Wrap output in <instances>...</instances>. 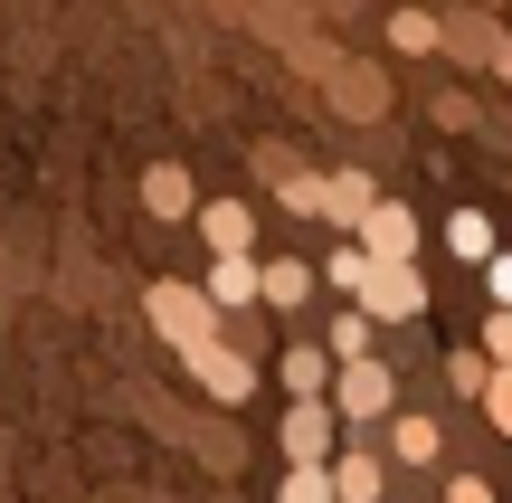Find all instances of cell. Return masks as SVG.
<instances>
[{
    "label": "cell",
    "mask_w": 512,
    "mask_h": 503,
    "mask_svg": "<svg viewBox=\"0 0 512 503\" xmlns=\"http://www.w3.org/2000/svg\"><path fill=\"white\" fill-rule=\"evenodd\" d=\"M484 418H494V437H512V361H494V371H484Z\"/></svg>",
    "instance_id": "obj_20"
},
{
    "label": "cell",
    "mask_w": 512,
    "mask_h": 503,
    "mask_svg": "<svg viewBox=\"0 0 512 503\" xmlns=\"http://www.w3.org/2000/svg\"><path fill=\"white\" fill-rule=\"evenodd\" d=\"M370 200H380V190H370V171H323V219H332V228H361Z\"/></svg>",
    "instance_id": "obj_16"
},
{
    "label": "cell",
    "mask_w": 512,
    "mask_h": 503,
    "mask_svg": "<svg viewBox=\"0 0 512 503\" xmlns=\"http://www.w3.org/2000/svg\"><path fill=\"white\" fill-rule=\"evenodd\" d=\"M446 257L484 266V257H494V219H484V209H456V219H446Z\"/></svg>",
    "instance_id": "obj_17"
},
{
    "label": "cell",
    "mask_w": 512,
    "mask_h": 503,
    "mask_svg": "<svg viewBox=\"0 0 512 503\" xmlns=\"http://www.w3.org/2000/svg\"><path fill=\"white\" fill-rule=\"evenodd\" d=\"M389 456H399V466H437V456H446L437 418H418V409H389Z\"/></svg>",
    "instance_id": "obj_14"
},
{
    "label": "cell",
    "mask_w": 512,
    "mask_h": 503,
    "mask_svg": "<svg viewBox=\"0 0 512 503\" xmlns=\"http://www.w3.org/2000/svg\"><path fill=\"white\" fill-rule=\"evenodd\" d=\"M275 200H285L294 219H323V171H294L285 162V171H275Z\"/></svg>",
    "instance_id": "obj_19"
},
{
    "label": "cell",
    "mask_w": 512,
    "mask_h": 503,
    "mask_svg": "<svg viewBox=\"0 0 512 503\" xmlns=\"http://www.w3.org/2000/svg\"><path fill=\"white\" fill-rule=\"evenodd\" d=\"M275 503H332V475H323V466H285Z\"/></svg>",
    "instance_id": "obj_22"
},
{
    "label": "cell",
    "mask_w": 512,
    "mask_h": 503,
    "mask_svg": "<svg viewBox=\"0 0 512 503\" xmlns=\"http://www.w3.org/2000/svg\"><path fill=\"white\" fill-rule=\"evenodd\" d=\"M275 380H285V399H323L332 352H323V342H285V352H275Z\"/></svg>",
    "instance_id": "obj_13"
},
{
    "label": "cell",
    "mask_w": 512,
    "mask_h": 503,
    "mask_svg": "<svg viewBox=\"0 0 512 503\" xmlns=\"http://www.w3.org/2000/svg\"><path fill=\"white\" fill-rule=\"evenodd\" d=\"M351 247H361V257H418V209L370 200V209H361V228H351Z\"/></svg>",
    "instance_id": "obj_7"
},
{
    "label": "cell",
    "mask_w": 512,
    "mask_h": 503,
    "mask_svg": "<svg viewBox=\"0 0 512 503\" xmlns=\"http://www.w3.org/2000/svg\"><path fill=\"white\" fill-rule=\"evenodd\" d=\"M143 314H152V333H162L171 352H200V342H219V304H209L200 285H181V276H152Z\"/></svg>",
    "instance_id": "obj_2"
},
{
    "label": "cell",
    "mask_w": 512,
    "mask_h": 503,
    "mask_svg": "<svg viewBox=\"0 0 512 503\" xmlns=\"http://www.w3.org/2000/svg\"><path fill=\"white\" fill-rule=\"evenodd\" d=\"M370 333H380V323H370L361 304H351V314L332 323V342H323V352H332V361H361V352H370Z\"/></svg>",
    "instance_id": "obj_21"
},
{
    "label": "cell",
    "mask_w": 512,
    "mask_h": 503,
    "mask_svg": "<svg viewBox=\"0 0 512 503\" xmlns=\"http://www.w3.org/2000/svg\"><path fill=\"white\" fill-rule=\"evenodd\" d=\"M304 304H313L304 257H256V314H304Z\"/></svg>",
    "instance_id": "obj_9"
},
{
    "label": "cell",
    "mask_w": 512,
    "mask_h": 503,
    "mask_svg": "<svg viewBox=\"0 0 512 503\" xmlns=\"http://www.w3.org/2000/svg\"><path fill=\"white\" fill-rule=\"evenodd\" d=\"M190 228L209 238V257H256V209L247 200H200V209H190Z\"/></svg>",
    "instance_id": "obj_8"
},
{
    "label": "cell",
    "mask_w": 512,
    "mask_h": 503,
    "mask_svg": "<svg viewBox=\"0 0 512 503\" xmlns=\"http://www.w3.org/2000/svg\"><path fill=\"white\" fill-rule=\"evenodd\" d=\"M351 304H361L370 323H418V314H427V276H418V257H370V276L351 285Z\"/></svg>",
    "instance_id": "obj_3"
},
{
    "label": "cell",
    "mask_w": 512,
    "mask_h": 503,
    "mask_svg": "<svg viewBox=\"0 0 512 503\" xmlns=\"http://www.w3.org/2000/svg\"><path fill=\"white\" fill-rule=\"evenodd\" d=\"M437 124H446V133H475V124H484V114H475V105H465V95H437Z\"/></svg>",
    "instance_id": "obj_26"
},
{
    "label": "cell",
    "mask_w": 512,
    "mask_h": 503,
    "mask_svg": "<svg viewBox=\"0 0 512 503\" xmlns=\"http://www.w3.org/2000/svg\"><path fill=\"white\" fill-rule=\"evenodd\" d=\"M494 38H503V29H494L484 10H446V19H437V48L456 57V67H484V57H494Z\"/></svg>",
    "instance_id": "obj_12"
},
{
    "label": "cell",
    "mask_w": 512,
    "mask_h": 503,
    "mask_svg": "<svg viewBox=\"0 0 512 503\" xmlns=\"http://www.w3.org/2000/svg\"><path fill=\"white\" fill-rule=\"evenodd\" d=\"M446 503H494V485L484 475H446Z\"/></svg>",
    "instance_id": "obj_28"
},
{
    "label": "cell",
    "mask_w": 512,
    "mask_h": 503,
    "mask_svg": "<svg viewBox=\"0 0 512 503\" xmlns=\"http://www.w3.org/2000/svg\"><path fill=\"white\" fill-rule=\"evenodd\" d=\"M181 361H190V380H200V390L219 399V409H238V399L256 390V361H247L228 333H219V342H200V352H181Z\"/></svg>",
    "instance_id": "obj_5"
},
{
    "label": "cell",
    "mask_w": 512,
    "mask_h": 503,
    "mask_svg": "<svg viewBox=\"0 0 512 503\" xmlns=\"http://www.w3.org/2000/svg\"><path fill=\"white\" fill-rule=\"evenodd\" d=\"M275 447H285V466H323V456L342 447V418H332V399H294L285 428H275Z\"/></svg>",
    "instance_id": "obj_4"
},
{
    "label": "cell",
    "mask_w": 512,
    "mask_h": 503,
    "mask_svg": "<svg viewBox=\"0 0 512 503\" xmlns=\"http://www.w3.org/2000/svg\"><path fill=\"white\" fill-rule=\"evenodd\" d=\"M323 95L351 114V124H380V114H389V76H380V67H361V57H332Z\"/></svg>",
    "instance_id": "obj_6"
},
{
    "label": "cell",
    "mask_w": 512,
    "mask_h": 503,
    "mask_svg": "<svg viewBox=\"0 0 512 503\" xmlns=\"http://www.w3.org/2000/svg\"><path fill=\"white\" fill-rule=\"evenodd\" d=\"M389 48L399 57H437V10H389Z\"/></svg>",
    "instance_id": "obj_18"
},
{
    "label": "cell",
    "mask_w": 512,
    "mask_h": 503,
    "mask_svg": "<svg viewBox=\"0 0 512 503\" xmlns=\"http://www.w3.org/2000/svg\"><path fill=\"white\" fill-rule=\"evenodd\" d=\"M143 209H152V219H190V209H200L190 171H181V162H152V171H143Z\"/></svg>",
    "instance_id": "obj_15"
},
{
    "label": "cell",
    "mask_w": 512,
    "mask_h": 503,
    "mask_svg": "<svg viewBox=\"0 0 512 503\" xmlns=\"http://www.w3.org/2000/svg\"><path fill=\"white\" fill-rule=\"evenodd\" d=\"M484 285H494V304H512V247H494V257H484Z\"/></svg>",
    "instance_id": "obj_27"
},
{
    "label": "cell",
    "mask_w": 512,
    "mask_h": 503,
    "mask_svg": "<svg viewBox=\"0 0 512 503\" xmlns=\"http://www.w3.org/2000/svg\"><path fill=\"white\" fill-rule=\"evenodd\" d=\"M484 371H494L484 352H446V390H456V399H475V390H484Z\"/></svg>",
    "instance_id": "obj_24"
},
{
    "label": "cell",
    "mask_w": 512,
    "mask_h": 503,
    "mask_svg": "<svg viewBox=\"0 0 512 503\" xmlns=\"http://www.w3.org/2000/svg\"><path fill=\"white\" fill-rule=\"evenodd\" d=\"M361 276H370V257H361V247H332V257L313 266V285H342V295H351Z\"/></svg>",
    "instance_id": "obj_23"
},
{
    "label": "cell",
    "mask_w": 512,
    "mask_h": 503,
    "mask_svg": "<svg viewBox=\"0 0 512 503\" xmlns=\"http://www.w3.org/2000/svg\"><path fill=\"white\" fill-rule=\"evenodd\" d=\"M484 76H503V86H512V29L494 38V57H484Z\"/></svg>",
    "instance_id": "obj_29"
},
{
    "label": "cell",
    "mask_w": 512,
    "mask_h": 503,
    "mask_svg": "<svg viewBox=\"0 0 512 503\" xmlns=\"http://www.w3.org/2000/svg\"><path fill=\"white\" fill-rule=\"evenodd\" d=\"M484 361H512V304H494V314H484Z\"/></svg>",
    "instance_id": "obj_25"
},
{
    "label": "cell",
    "mask_w": 512,
    "mask_h": 503,
    "mask_svg": "<svg viewBox=\"0 0 512 503\" xmlns=\"http://www.w3.org/2000/svg\"><path fill=\"white\" fill-rule=\"evenodd\" d=\"M323 399H332V418H342L351 437H370V428H380L389 409H399V371H389L380 352H361V361H332Z\"/></svg>",
    "instance_id": "obj_1"
},
{
    "label": "cell",
    "mask_w": 512,
    "mask_h": 503,
    "mask_svg": "<svg viewBox=\"0 0 512 503\" xmlns=\"http://www.w3.org/2000/svg\"><path fill=\"white\" fill-rule=\"evenodd\" d=\"M200 295L219 304V323H228V314H256V257H209Z\"/></svg>",
    "instance_id": "obj_11"
},
{
    "label": "cell",
    "mask_w": 512,
    "mask_h": 503,
    "mask_svg": "<svg viewBox=\"0 0 512 503\" xmlns=\"http://www.w3.org/2000/svg\"><path fill=\"white\" fill-rule=\"evenodd\" d=\"M323 475H332V503H380V447H332L323 456Z\"/></svg>",
    "instance_id": "obj_10"
}]
</instances>
